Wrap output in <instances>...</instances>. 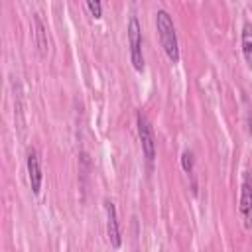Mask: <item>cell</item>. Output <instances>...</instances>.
<instances>
[{
  "instance_id": "7a4b0ae2",
  "label": "cell",
  "mask_w": 252,
  "mask_h": 252,
  "mask_svg": "<svg viewBox=\"0 0 252 252\" xmlns=\"http://www.w3.org/2000/svg\"><path fill=\"white\" fill-rule=\"evenodd\" d=\"M128 45H130V63L138 73H142L146 63L142 53V28L136 16H130L128 20Z\"/></svg>"
},
{
  "instance_id": "5b68a950",
  "label": "cell",
  "mask_w": 252,
  "mask_h": 252,
  "mask_svg": "<svg viewBox=\"0 0 252 252\" xmlns=\"http://www.w3.org/2000/svg\"><path fill=\"white\" fill-rule=\"evenodd\" d=\"M104 213H106V236L112 248H120L122 244V236H120V224H118V217H116V207L110 199L102 201Z\"/></svg>"
},
{
  "instance_id": "8992f818",
  "label": "cell",
  "mask_w": 252,
  "mask_h": 252,
  "mask_svg": "<svg viewBox=\"0 0 252 252\" xmlns=\"http://www.w3.org/2000/svg\"><path fill=\"white\" fill-rule=\"evenodd\" d=\"M26 167H28V181H30L32 193H33V195H39V193H41V181H43V173H41L39 156H37L35 148H28Z\"/></svg>"
},
{
  "instance_id": "ba28073f",
  "label": "cell",
  "mask_w": 252,
  "mask_h": 252,
  "mask_svg": "<svg viewBox=\"0 0 252 252\" xmlns=\"http://www.w3.org/2000/svg\"><path fill=\"white\" fill-rule=\"evenodd\" d=\"M240 43H242V55H244V61H246V65L252 69V24H244V26H242Z\"/></svg>"
},
{
  "instance_id": "8fae6325",
  "label": "cell",
  "mask_w": 252,
  "mask_h": 252,
  "mask_svg": "<svg viewBox=\"0 0 252 252\" xmlns=\"http://www.w3.org/2000/svg\"><path fill=\"white\" fill-rule=\"evenodd\" d=\"M246 126H248V134H250V140H252V112L246 116Z\"/></svg>"
},
{
  "instance_id": "277c9868",
  "label": "cell",
  "mask_w": 252,
  "mask_h": 252,
  "mask_svg": "<svg viewBox=\"0 0 252 252\" xmlns=\"http://www.w3.org/2000/svg\"><path fill=\"white\" fill-rule=\"evenodd\" d=\"M238 213L242 219V226L246 230H250L252 228V177H250V171H244V175H242Z\"/></svg>"
},
{
  "instance_id": "3957f363",
  "label": "cell",
  "mask_w": 252,
  "mask_h": 252,
  "mask_svg": "<svg viewBox=\"0 0 252 252\" xmlns=\"http://www.w3.org/2000/svg\"><path fill=\"white\" fill-rule=\"evenodd\" d=\"M136 126H138V136H140V144H142V154H144L148 165L152 167V163L156 159V138H154L152 124L142 110L136 112Z\"/></svg>"
},
{
  "instance_id": "9c48e42d",
  "label": "cell",
  "mask_w": 252,
  "mask_h": 252,
  "mask_svg": "<svg viewBox=\"0 0 252 252\" xmlns=\"http://www.w3.org/2000/svg\"><path fill=\"white\" fill-rule=\"evenodd\" d=\"M193 154L189 152V150H185L183 154H181V167H183V171L187 173V175H193Z\"/></svg>"
},
{
  "instance_id": "6da1fadb",
  "label": "cell",
  "mask_w": 252,
  "mask_h": 252,
  "mask_svg": "<svg viewBox=\"0 0 252 252\" xmlns=\"http://www.w3.org/2000/svg\"><path fill=\"white\" fill-rule=\"evenodd\" d=\"M156 30H158V37H159V43H161L167 59L171 63H179L177 32H175V26H173L171 16L165 10H158L156 12Z\"/></svg>"
},
{
  "instance_id": "30bf717a",
  "label": "cell",
  "mask_w": 252,
  "mask_h": 252,
  "mask_svg": "<svg viewBox=\"0 0 252 252\" xmlns=\"http://www.w3.org/2000/svg\"><path fill=\"white\" fill-rule=\"evenodd\" d=\"M87 6H89V12L94 20L102 18V2L100 0H87Z\"/></svg>"
},
{
  "instance_id": "52a82bcc",
  "label": "cell",
  "mask_w": 252,
  "mask_h": 252,
  "mask_svg": "<svg viewBox=\"0 0 252 252\" xmlns=\"http://www.w3.org/2000/svg\"><path fill=\"white\" fill-rule=\"evenodd\" d=\"M33 28H35L33 35H35L37 51H39L41 57H45L47 55V32H45V26H43V22H41V18L37 14H33Z\"/></svg>"
}]
</instances>
